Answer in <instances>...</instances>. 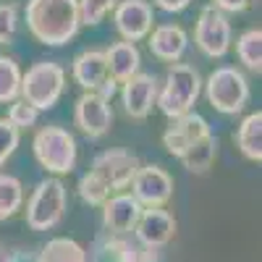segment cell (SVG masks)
I'll return each mask as SVG.
<instances>
[{
  "label": "cell",
  "mask_w": 262,
  "mask_h": 262,
  "mask_svg": "<svg viewBox=\"0 0 262 262\" xmlns=\"http://www.w3.org/2000/svg\"><path fill=\"white\" fill-rule=\"evenodd\" d=\"M139 165H142L139 158L128 149L100 152L92 163V168H90V173L81 176V181H79V196L86 205L102 207V202L107 196H113V194L131 186Z\"/></svg>",
  "instance_id": "6da1fadb"
},
{
  "label": "cell",
  "mask_w": 262,
  "mask_h": 262,
  "mask_svg": "<svg viewBox=\"0 0 262 262\" xmlns=\"http://www.w3.org/2000/svg\"><path fill=\"white\" fill-rule=\"evenodd\" d=\"M27 27L37 42L48 48H60L76 37L81 27L79 0H29Z\"/></svg>",
  "instance_id": "7a4b0ae2"
},
{
  "label": "cell",
  "mask_w": 262,
  "mask_h": 262,
  "mask_svg": "<svg viewBox=\"0 0 262 262\" xmlns=\"http://www.w3.org/2000/svg\"><path fill=\"white\" fill-rule=\"evenodd\" d=\"M200 92H202L200 71L189 63H170L163 90H158L155 105L160 107L165 118H179L194 107V102L200 100Z\"/></svg>",
  "instance_id": "3957f363"
},
{
  "label": "cell",
  "mask_w": 262,
  "mask_h": 262,
  "mask_svg": "<svg viewBox=\"0 0 262 262\" xmlns=\"http://www.w3.org/2000/svg\"><path fill=\"white\" fill-rule=\"evenodd\" d=\"M66 90V71L63 66L53 63V60H39L34 63L27 74H21V90L18 97L27 100L29 105H34L37 111H50L55 107V102L60 100Z\"/></svg>",
  "instance_id": "277c9868"
},
{
  "label": "cell",
  "mask_w": 262,
  "mask_h": 262,
  "mask_svg": "<svg viewBox=\"0 0 262 262\" xmlns=\"http://www.w3.org/2000/svg\"><path fill=\"white\" fill-rule=\"evenodd\" d=\"M37 163L45 168L48 173L55 176H66L76 168V139L71 131H66L60 126H45L34 134L32 142Z\"/></svg>",
  "instance_id": "5b68a950"
},
{
  "label": "cell",
  "mask_w": 262,
  "mask_h": 262,
  "mask_svg": "<svg viewBox=\"0 0 262 262\" xmlns=\"http://www.w3.org/2000/svg\"><path fill=\"white\" fill-rule=\"evenodd\" d=\"M205 95L217 113L236 116L244 111V105L249 100V81L233 66H221V69H215L207 76Z\"/></svg>",
  "instance_id": "8992f818"
},
{
  "label": "cell",
  "mask_w": 262,
  "mask_h": 262,
  "mask_svg": "<svg viewBox=\"0 0 262 262\" xmlns=\"http://www.w3.org/2000/svg\"><path fill=\"white\" fill-rule=\"evenodd\" d=\"M66 212V186L60 179H45L29 196L27 205V223L32 231H50L63 221Z\"/></svg>",
  "instance_id": "52a82bcc"
},
{
  "label": "cell",
  "mask_w": 262,
  "mask_h": 262,
  "mask_svg": "<svg viewBox=\"0 0 262 262\" xmlns=\"http://www.w3.org/2000/svg\"><path fill=\"white\" fill-rule=\"evenodd\" d=\"M194 42L207 58H223L231 48V24H228L226 13L217 11L212 3L200 11Z\"/></svg>",
  "instance_id": "ba28073f"
},
{
  "label": "cell",
  "mask_w": 262,
  "mask_h": 262,
  "mask_svg": "<svg viewBox=\"0 0 262 262\" xmlns=\"http://www.w3.org/2000/svg\"><path fill=\"white\" fill-rule=\"evenodd\" d=\"M74 123L79 126L81 134H86L90 139H100L111 131L113 123V107L111 100L100 92H84L76 100L74 107Z\"/></svg>",
  "instance_id": "9c48e42d"
},
{
  "label": "cell",
  "mask_w": 262,
  "mask_h": 262,
  "mask_svg": "<svg viewBox=\"0 0 262 262\" xmlns=\"http://www.w3.org/2000/svg\"><path fill=\"white\" fill-rule=\"evenodd\" d=\"M76 84L84 92H100L111 100L116 95V81L107 76V63H105V50H84L74 58L71 69Z\"/></svg>",
  "instance_id": "30bf717a"
},
{
  "label": "cell",
  "mask_w": 262,
  "mask_h": 262,
  "mask_svg": "<svg viewBox=\"0 0 262 262\" xmlns=\"http://www.w3.org/2000/svg\"><path fill=\"white\" fill-rule=\"evenodd\" d=\"M131 194L142 207H163L173 196V179L160 165H139L131 181Z\"/></svg>",
  "instance_id": "8fae6325"
},
{
  "label": "cell",
  "mask_w": 262,
  "mask_h": 262,
  "mask_svg": "<svg viewBox=\"0 0 262 262\" xmlns=\"http://www.w3.org/2000/svg\"><path fill=\"white\" fill-rule=\"evenodd\" d=\"M158 100V79L152 74H134L128 81L121 84V102L128 118L144 121Z\"/></svg>",
  "instance_id": "7c38bea8"
},
{
  "label": "cell",
  "mask_w": 262,
  "mask_h": 262,
  "mask_svg": "<svg viewBox=\"0 0 262 262\" xmlns=\"http://www.w3.org/2000/svg\"><path fill=\"white\" fill-rule=\"evenodd\" d=\"M113 18H116V29L123 37V42H139L152 32V6L147 0H123L116 3L113 8Z\"/></svg>",
  "instance_id": "4fadbf2b"
},
{
  "label": "cell",
  "mask_w": 262,
  "mask_h": 262,
  "mask_svg": "<svg viewBox=\"0 0 262 262\" xmlns=\"http://www.w3.org/2000/svg\"><path fill=\"white\" fill-rule=\"evenodd\" d=\"M205 134H210V126L200 113H184L179 118H170L168 128L163 131V147L170 152L173 158H181L184 152Z\"/></svg>",
  "instance_id": "5bb4252c"
},
{
  "label": "cell",
  "mask_w": 262,
  "mask_h": 262,
  "mask_svg": "<svg viewBox=\"0 0 262 262\" xmlns=\"http://www.w3.org/2000/svg\"><path fill=\"white\" fill-rule=\"evenodd\" d=\"M134 231H137V238H139L142 247L160 249L173 238V233H176V217L163 207H144Z\"/></svg>",
  "instance_id": "9a60e30c"
},
{
  "label": "cell",
  "mask_w": 262,
  "mask_h": 262,
  "mask_svg": "<svg viewBox=\"0 0 262 262\" xmlns=\"http://www.w3.org/2000/svg\"><path fill=\"white\" fill-rule=\"evenodd\" d=\"M142 205L137 202L134 194H113L107 196V200L102 202V226L111 231V233H131L142 215Z\"/></svg>",
  "instance_id": "2e32d148"
},
{
  "label": "cell",
  "mask_w": 262,
  "mask_h": 262,
  "mask_svg": "<svg viewBox=\"0 0 262 262\" xmlns=\"http://www.w3.org/2000/svg\"><path fill=\"white\" fill-rule=\"evenodd\" d=\"M186 45H189V37L179 24H160L149 34L152 55L158 60H165V63H179L186 53Z\"/></svg>",
  "instance_id": "e0dca14e"
},
{
  "label": "cell",
  "mask_w": 262,
  "mask_h": 262,
  "mask_svg": "<svg viewBox=\"0 0 262 262\" xmlns=\"http://www.w3.org/2000/svg\"><path fill=\"white\" fill-rule=\"evenodd\" d=\"M105 63H107V76H111L116 84L128 81L134 74H139L142 66V55L137 50L134 42H116L105 50Z\"/></svg>",
  "instance_id": "ac0fdd59"
},
{
  "label": "cell",
  "mask_w": 262,
  "mask_h": 262,
  "mask_svg": "<svg viewBox=\"0 0 262 262\" xmlns=\"http://www.w3.org/2000/svg\"><path fill=\"white\" fill-rule=\"evenodd\" d=\"M236 144L242 149V155L252 163L262 160V113H249L242 126L236 131Z\"/></svg>",
  "instance_id": "d6986e66"
},
{
  "label": "cell",
  "mask_w": 262,
  "mask_h": 262,
  "mask_svg": "<svg viewBox=\"0 0 262 262\" xmlns=\"http://www.w3.org/2000/svg\"><path fill=\"white\" fill-rule=\"evenodd\" d=\"M215 155H217V139L212 137V131H210V134H205L202 139H196L179 160L184 163V168H186L189 173L202 176V173H207V170L212 168Z\"/></svg>",
  "instance_id": "ffe728a7"
},
{
  "label": "cell",
  "mask_w": 262,
  "mask_h": 262,
  "mask_svg": "<svg viewBox=\"0 0 262 262\" xmlns=\"http://www.w3.org/2000/svg\"><path fill=\"white\" fill-rule=\"evenodd\" d=\"M236 55L244 69L259 74L262 71V29H247L236 39Z\"/></svg>",
  "instance_id": "44dd1931"
},
{
  "label": "cell",
  "mask_w": 262,
  "mask_h": 262,
  "mask_svg": "<svg viewBox=\"0 0 262 262\" xmlns=\"http://www.w3.org/2000/svg\"><path fill=\"white\" fill-rule=\"evenodd\" d=\"M37 262H86V252L74 242V238H53L42 247Z\"/></svg>",
  "instance_id": "7402d4cb"
},
{
  "label": "cell",
  "mask_w": 262,
  "mask_h": 262,
  "mask_svg": "<svg viewBox=\"0 0 262 262\" xmlns=\"http://www.w3.org/2000/svg\"><path fill=\"white\" fill-rule=\"evenodd\" d=\"M24 202V186L11 173H0V223L13 217Z\"/></svg>",
  "instance_id": "603a6c76"
},
{
  "label": "cell",
  "mask_w": 262,
  "mask_h": 262,
  "mask_svg": "<svg viewBox=\"0 0 262 262\" xmlns=\"http://www.w3.org/2000/svg\"><path fill=\"white\" fill-rule=\"evenodd\" d=\"M21 90V71L13 58L0 55V102H13Z\"/></svg>",
  "instance_id": "cb8c5ba5"
},
{
  "label": "cell",
  "mask_w": 262,
  "mask_h": 262,
  "mask_svg": "<svg viewBox=\"0 0 262 262\" xmlns=\"http://www.w3.org/2000/svg\"><path fill=\"white\" fill-rule=\"evenodd\" d=\"M11 107H8V121L18 128V131H24V128H34L37 126V118H39V111L34 105H29L27 100H21V97H16L13 102H8Z\"/></svg>",
  "instance_id": "d4e9b609"
},
{
  "label": "cell",
  "mask_w": 262,
  "mask_h": 262,
  "mask_svg": "<svg viewBox=\"0 0 262 262\" xmlns=\"http://www.w3.org/2000/svg\"><path fill=\"white\" fill-rule=\"evenodd\" d=\"M118 0H79V16L81 24L86 27H97L100 21L116 8Z\"/></svg>",
  "instance_id": "484cf974"
},
{
  "label": "cell",
  "mask_w": 262,
  "mask_h": 262,
  "mask_svg": "<svg viewBox=\"0 0 262 262\" xmlns=\"http://www.w3.org/2000/svg\"><path fill=\"white\" fill-rule=\"evenodd\" d=\"M18 139H21V131L8 118H0V165H6V160L16 152Z\"/></svg>",
  "instance_id": "4316f807"
},
{
  "label": "cell",
  "mask_w": 262,
  "mask_h": 262,
  "mask_svg": "<svg viewBox=\"0 0 262 262\" xmlns=\"http://www.w3.org/2000/svg\"><path fill=\"white\" fill-rule=\"evenodd\" d=\"M16 3H0V45H8L16 34L18 16H16Z\"/></svg>",
  "instance_id": "83f0119b"
},
{
  "label": "cell",
  "mask_w": 262,
  "mask_h": 262,
  "mask_svg": "<svg viewBox=\"0 0 262 262\" xmlns=\"http://www.w3.org/2000/svg\"><path fill=\"white\" fill-rule=\"evenodd\" d=\"M252 3H254V0H212V6L217 11H223V13H242Z\"/></svg>",
  "instance_id": "f1b7e54d"
},
{
  "label": "cell",
  "mask_w": 262,
  "mask_h": 262,
  "mask_svg": "<svg viewBox=\"0 0 262 262\" xmlns=\"http://www.w3.org/2000/svg\"><path fill=\"white\" fill-rule=\"evenodd\" d=\"M191 0H155V6L165 13H181L184 8H189Z\"/></svg>",
  "instance_id": "f546056e"
},
{
  "label": "cell",
  "mask_w": 262,
  "mask_h": 262,
  "mask_svg": "<svg viewBox=\"0 0 262 262\" xmlns=\"http://www.w3.org/2000/svg\"><path fill=\"white\" fill-rule=\"evenodd\" d=\"M0 262H8V257H6V249H3V244H0Z\"/></svg>",
  "instance_id": "4dcf8cb0"
}]
</instances>
